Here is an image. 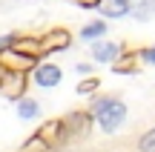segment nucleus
<instances>
[{"instance_id":"obj_2","label":"nucleus","mask_w":155,"mask_h":152,"mask_svg":"<svg viewBox=\"0 0 155 152\" xmlns=\"http://www.w3.org/2000/svg\"><path fill=\"white\" fill-rule=\"evenodd\" d=\"M92 121L95 115L89 109H75L63 118V126H66V138H86L92 135Z\"/></svg>"},{"instance_id":"obj_6","label":"nucleus","mask_w":155,"mask_h":152,"mask_svg":"<svg viewBox=\"0 0 155 152\" xmlns=\"http://www.w3.org/2000/svg\"><path fill=\"white\" fill-rule=\"evenodd\" d=\"M35 83L40 89H52V86L61 83V69L55 63H38L35 66Z\"/></svg>"},{"instance_id":"obj_20","label":"nucleus","mask_w":155,"mask_h":152,"mask_svg":"<svg viewBox=\"0 0 155 152\" xmlns=\"http://www.w3.org/2000/svg\"><path fill=\"white\" fill-rule=\"evenodd\" d=\"M141 57H144V63H150V66H155V46H150V49L141 52Z\"/></svg>"},{"instance_id":"obj_11","label":"nucleus","mask_w":155,"mask_h":152,"mask_svg":"<svg viewBox=\"0 0 155 152\" xmlns=\"http://www.w3.org/2000/svg\"><path fill=\"white\" fill-rule=\"evenodd\" d=\"M129 9H132V6H129L127 0H104V3H101V11H104L106 17H124V15H129Z\"/></svg>"},{"instance_id":"obj_7","label":"nucleus","mask_w":155,"mask_h":152,"mask_svg":"<svg viewBox=\"0 0 155 152\" xmlns=\"http://www.w3.org/2000/svg\"><path fill=\"white\" fill-rule=\"evenodd\" d=\"M69 43H72V34L66 29H49L43 34V52H63L69 49Z\"/></svg>"},{"instance_id":"obj_13","label":"nucleus","mask_w":155,"mask_h":152,"mask_svg":"<svg viewBox=\"0 0 155 152\" xmlns=\"http://www.w3.org/2000/svg\"><path fill=\"white\" fill-rule=\"evenodd\" d=\"M20 152H49V144H46L43 138H40L38 132H35V135H29L26 141H23Z\"/></svg>"},{"instance_id":"obj_3","label":"nucleus","mask_w":155,"mask_h":152,"mask_svg":"<svg viewBox=\"0 0 155 152\" xmlns=\"http://www.w3.org/2000/svg\"><path fill=\"white\" fill-rule=\"evenodd\" d=\"M26 72H9L6 69V78L3 83H0V92H3V98H9V101H23L26 98Z\"/></svg>"},{"instance_id":"obj_10","label":"nucleus","mask_w":155,"mask_h":152,"mask_svg":"<svg viewBox=\"0 0 155 152\" xmlns=\"http://www.w3.org/2000/svg\"><path fill=\"white\" fill-rule=\"evenodd\" d=\"M15 49L23 52V55H29V57H35V60H38L40 55H46V52H43V40H35V37H23V40H17Z\"/></svg>"},{"instance_id":"obj_19","label":"nucleus","mask_w":155,"mask_h":152,"mask_svg":"<svg viewBox=\"0 0 155 152\" xmlns=\"http://www.w3.org/2000/svg\"><path fill=\"white\" fill-rule=\"evenodd\" d=\"M78 6H81V9H101V3H104V0H75Z\"/></svg>"},{"instance_id":"obj_17","label":"nucleus","mask_w":155,"mask_h":152,"mask_svg":"<svg viewBox=\"0 0 155 152\" xmlns=\"http://www.w3.org/2000/svg\"><path fill=\"white\" fill-rule=\"evenodd\" d=\"M95 89H98V78H89L83 83H78V95H92Z\"/></svg>"},{"instance_id":"obj_12","label":"nucleus","mask_w":155,"mask_h":152,"mask_svg":"<svg viewBox=\"0 0 155 152\" xmlns=\"http://www.w3.org/2000/svg\"><path fill=\"white\" fill-rule=\"evenodd\" d=\"M129 11L135 15V20H150L155 15V0H135Z\"/></svg>"},{"instance_id":"obj_18","label":"nucleus","mask_w":155,"mask_h":152,"mask_svg":"<svg viewBox=\"0 0 155 152\" xmlns=\"http://www.w3.org/2000/svg\"><path fill=\"white\" fill-rule=\"evenodd\" d=\"M17 43V37L15 34H6V37H0V52H6V49H12V46Z\"/></svg>"},{"instance_id":"obj_1","label":"nucleus","mask_w":155,"mask_h":152,"mask_svg":"<svg viewBox=\"0 0 155 152\" xmlns=\"http://www.w3.org/2000/svg\"><path fill=\"white\" fill-rule=\"evenodd\" d=\"M89 112L98 118L101 129H104L106 135H112V132L124 124V118H127V106H124L121 101H115V98H95Z\"/></svg>"},{"instance_id":"obj_5","label":"nucleus","mask_w":155,"mask_h":152,"mask_svg":"<svg viewBox=\"0 0 155 152\" xmlns=\"http://www.w3.org/2000/svg\"><path fill=\"white\" fill-rule=\"evenodd\" d=\"M38 135L43 138L46 144H49V149H55V147H61V144L69 141V138H66V126H63V118H52V121H46V124L38 129Z\"/></svg>"},{"instance_id":"obj_15","label":"nucleus","mask_w":155,"mask_h":152,"mask_svg":"<svg viewBox=\"0 0 155 152\" xmlns=\"http://www.w3.org/2000/svg\"><path fill=\"white\" fill-rule=\"evenodd\" d=\"M104 32H106L104 23H89V26L81 29V37H83V40H95V37H101Z\"/></svg>"},{"instance_id":"obj_14","label":"nucleus","mask_w":155,"mask_h":152,"mask_svg":"<svg viewBox=\"0 0 155 152\" xmlns=\"http://www.w3.org/2000/svg\"><path fill=\"white\" fill-rule=\"evenodd\" d=\"M17 115H20L23 121L35 118V115H38V101H32V98H23V101H17Z\"/></svg>"},{"instance_id":"obj_4","label":"nucleus","mask_w":155,"mask_h":152,"mask_svg":"<svg viewBox=\"0 0 155 152\" xmlns=\"http://www.w3.org/2000/svg\"><path fill=\"white\" fill-rule=\"evenodd\" d=\"M0 66H6L9 72H29V69L38 66V60L29 57V55H23V52H17L15 46H12V49L0 52Z\"/></svg>"},{"instance_id":"obj_21","label":"nucleus","mask_w":155,"mask_h":152,"mask_svg":"<svg viewBox=\"0 0 155 152\" xmlns=\"http://www.w3.org/2000/svg\"><path fill=\"white\" fill-rule=\"evenodd\" d=\"M78 72H81V75H89V72H92V66H89V63H78Z\"/></svg>"},{"instance_id":"obj_9","label":"nucleus","mask_w":155,"mask_h":152,"mask_svg":"<svg viewBox=\"0 0 155 152\" xmlns=\"http://www.w3.org/2000/svg\"><path fill=\"white\" fill-rule=\"evenodd\" d=\"M138 55L135 52H124L118 60H112V72H118V75H135L138 72Z\"/></svg>"},{"instance_id":"obj_16","label":"nucleus","mask_w":155,"mask_h":152,"mask_svg":"<svg viewBox=\"0 0 155 152\" xmlns=\"http://www.w3.org/2000/svg\"><path fill=\"white\" fill-rule=\"evenodd\" d=\"M138 152H155V126L150 132H144L138 141Z\"/></svg>"},{"instance_id":"obj_8","label":"nucleus","mask_w":155,"mask_h":152,"mask_svg":"<svg viewBox=\"0 0 155 152\" xmlns=\"http://www.w3.org/2000/svg\"><path fill=\"white\" fill-rule=\"evenodd\" d=\"M92 55H95V60H101V63H112V60H118L121 57V46L118 43H95L92 46Z\"/></svg>"},{"instance_id":"obj_22","label":"nucleus","mask_w":155,"mask_h":152,"mask_svg":"<svg viewBox=\"0 0 155 152\" xmlns=\"http://www.w3.org/2000/svg\"><path fill=\"white\" fill-rule=\"evenodd\" d=\"M3 78H6V66H0V83H3Z\"/></svg>"}]
</instances>
